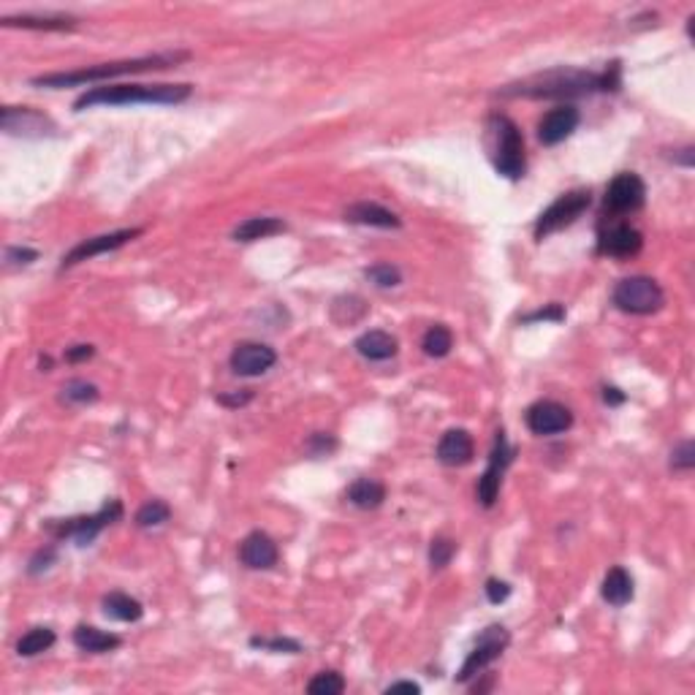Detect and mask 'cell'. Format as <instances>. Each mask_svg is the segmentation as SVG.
<instances>
[{
    "label": "cell",
    "instance_id": "obj_17",
    "mask_svg": "<svg viewBox=\"0 0 695 695\" xmlns=\"http://www.w3.org/2000/svg\"><path fill=\"white\" fill-rule=\"evenodd\" d=\"M476 456V443L468 429H448L437 443V459L445 468H465Z\"/></svg>",
    "mask_w": 695,
    "mask_h": 695
},
{
    "label": "cell",
    "instance_id": "obj_21",
    "mask_svg": "<svg viewBox=\"0 0 695 695\" xmlns=\"http://www.w3.org/2000/svg\"><path fill=\"white\" fill-rule=\"evenodd\" d=\"M600 595L608 606L614 608H622L633 600V576L625 571V568H611L606 576H603V584H600Z\"/></svg>",
    "mask_w": 695,
    "mask_h": 695
},
{
    "label": "cell",
    "instance_id": "obj_32",
    "mask_svg": "<svg viewBox=\"0 0 695 695\" xmlns=\"http://www.w3.org/2000/svg\"><path fill=\"white\" fill-rule=\"evenodd\" d=\"M364 278H367L370 283H375L378 288H394V286L402 283V272H399L394 264H386V261L367 267V270H364Z\"/></svg>",
    "mask_w": 695,
    "mask_h": 695
},
{
    "label": "cell",
    "instance_id": "obj_44",
    "mask_svg": "<svg viewBox=\"0 0 695 695\" xmlns=\"http://www.w3.org/2000/svg\"><path fill=\"white\" fill-rule=\"evenodd\" d=\"M603 399H606V405H622V402H625V394H622L619 389H614V386H606V389H603Z\"/></svg>",
    "mask_w": 695,
    "mask_h": 695
},
{
    "label": "cell",
    "instance_id": "obj_41",
    "mask_svg": "<svg viewBox=\"0 0 695 695\" xmlns=\"http://www.w3.org/2000/svg\"><path fill=\"white\" fill-rule=\"evenodd\" d=\"M93 353H96V348H93V345H74V348H69V351H66V361H71V364H77V361H87V359H93Z\"/></svg>",
    "mask_w": 695,
    "mask_h": 695
},
{
    "label": "cell",
    "instance_id": "obj_18",
    "mask_svg": "<svg viewBox=\"0 0 695 695\" xmlns=\"http://www.w3.org/2000/svg\"><path fill=\"white\" fill-rule=\"evenodd\" d=\"M278 560H280L278 544L261 530L245 535V541L240 544V562L251 571H270L278 565Z\"/></svg>",
    "mask_w": 695,
    "mask_h": 695
},
{
    "label": "cell",
    "instance_id": "obj_43",
    "mask_svg": "<svg viewBox=\"0 0 695 695\" xmlns=\"http://www.w3.org/2000/svg\"><path fill=\"white\" fill-rule=\"evenodd\" d=\"M386 692H413V695H418L421 687L416 681H394V684L386 687Z\"/></svg>",
    "mask_w": 695,
    "mask_h": 695
},
{
    "label": "cell",
    "instance_id": "obj_2",
    "mask_svg": "<svg viewBox=\"0 0 695 695\" xmlns=\"http://www.w3.org/2000/svg\"><path fill=\"white\" fill-rule=\"evenodd\" d=\"M187 60V52H163V55H147V58H133V60H117V63H101L93 69H82V71H60V74H47V77H36L33 85L36 87H50V90H60V87H74V85H93V82H106V79H117L125 74H142V71H160L169 66H177Z\"/></svg>",
    "mask_w": 695,
    "mask_h": 695
},
{
    "label": "cell",
    "instance_id": "obj_36",
    "mask_svg": "<svg viewBox=\"0 0 695 695\" xmlns=\"http://www.w3.org/2000/svg\"><path fill=\"white\" fill-rule=\"evenodd\" d=\"M565 318V310H562V305H549V307H544V310H535V313H530V315H525L522 318V324H533V321H562Z\"/></svg>",
    "mask_w": 695,
    "mask_h": 695
},
{
    "label": "cell",
    "instance_id": "obj_34",
    "mask_svg": "<svg viewBox=\"0 0 695 695\" xmlns=\"http://www.w3.org/2000/svg\"><path fill=\"white\" fill-rule=\"evenodd\" d=\"M695 468V443L692 440H681L673 451H671V471L676 473H690Z\"/></svg>",
    "mask_w": 695,
    "mask_h": 695
},
{
    "label": "cell",
    "instance_id": "obj_1",
    "mask_svg": "<svg viewBox=\"0 0 695 695\" xmlns=\"http://www.w3.org/2000/svg\"><path fill=\"white\" fill-rule=\"evenodd\" d=\"M619 85V66L614 63L611 71L592 74L579 69H554L538 77H530L519 85H508L500 90V96L514 98H581L598 90H617Z\"/></svg>",
    "mask_w": 695,
    "mask_h": 695
},
{
    "label": "cell",
    "instance_id": "obj_35",
    "mask_svg": "<svg viewBox=\"0 0 695 695\" xmlns=\"http://www.w3.org/2000/svg\"><path fill=\"white\" fill-rule=\"evenodd\" d=\"M251 646H256V649H267V652H275V654H297L302 646H299V641H294V638H251Z\"/></svg>",
    "mask_w": 695,
    "mask_h": 695
},
{
    "label": "cell",
    "instance_id": "obj_39",
    "mask_svg": "<svg viewBox=\"0 0 695 695\" xmlns=\"http://www.w3.org/2000/svg\"><path fill=\"white\" fill-rule=\"evenodd\" d=\"M334 448H337V440L329 437V434H324V432L313 434V440H310V451H313L315 456H326V453H332Z\"/></svg>",
    "mask_w": 695,
    "mask_h": 695
},
{
    "label": "cell",
    "instance_id": "obj_38",
    "mask_svg": "<svg viewBox=\"0 0 695 695\" xmlns=\"http://www.w3.org/2000/svg\"><path fill=\"white\" fill-rule=\"evenodd\" d=\"M487 598H489V603H506L508 600V595H511V587L506 584V581H500V579H489L487 581Z\"/></svg>",
    "mask_w": 695,
    "mask_h": 695
},
{
    "label": "cell",
    "instance_id": "obj_30",
    "mask_svg": "<svg viewBox=\"0 0 695 695\" xmlns=\"http://www.w3.org/2000/svg\"><path fill=\"white\" fill-rule=\"evenodd\" d=\"M345 690V679L337 671H321L307 681L310 695H340Z\"/></svg>",
    "mask_w": 695,
    "mask_h": 695
},
{
    "label": "cell",
    "instance_id": "obj_20",
    "mask_svg": "<svg viewBox=\"0 0 695 695\" xmlns=\"http://www.w3.org/2000/svg\"><path fill=\"white\" fill-rule=\"evenodd\" d=\"M356 353L367 361H386L391 356H397L399 345H397V337L383 332V329H372V332H364L356 343H353Z\"/></svg>",
    "mask_w": 695,
    "mask_h": 695
},
{
    "label": "cell",
    "instance_id": "obj_7",
    "mask_svg": "<svg viewBox=\"0 0 695 695\" xmlns=\"http://www.w3.org/2000/svg\"><path fill=\"white\" fill-rule=\"evenodd\" d=\"M508 641H511V636H508V630H506L503 625H489V627L479 636V641H476V646L471 649L468 660L462 663V668H459V673H456V681L468 684L471 679L481 676V671H484L487 665H492V663L506 652Z\"/></svg>",
    "mask_w": 695,
    "mask_h": 695
},
{
    "label": "cell",
    "instance_id": "obj_5",
    "mask_svg": "<svg viewBox=\"0 0 695 695\" xmlns=\"http://www.w3.org/2000/svg\"><path fill=\"white\" fill-rule=\"evenodd\" d=\"M611 302H614L617 310H622L627 315H652V313L663 310L665 294H663V288L654 278L633 275V278H625L614 286Z\"/></svg>",
    "mask_w": 695,
    "mask_h": 695
},
{
    "label": "cell",
    "instance_id": "obj_29",
    "mask_svg": "<svg viewBox=\"0 0 695 695\" xmlns=\"http://www.w3.org/2000/svg\"><path fill=\"white\" fill-rule=\"evenodd\" d=\"M169 517H171V508L163 500H150L136 511V525L144 527V530L147 527H160V525L169 522Z\"/></svg>",
    "mask_w": 695,
    "mask_h": 695
},
{
    "label": "cell",
    "instance_id": "obj_6",
    "mask_svg": "<svg viewBox=\"0 0 695 695\" xmlns=\"http://www.w3.org/2000/svg\"><path fill=\"white\" fill-rule=\"evenodd\" d=\"M592 204V193L579 187V190H568L562 193L557 201H552L535 220V240L544 242L546 237H552L554 231H562L568 225H573Z\"/></svg>",
    "mask_w": 695,
    "mask_h": 695
},
{
    "label": "cell",
    "instance_id": "obj_3",
    "mask_svg": "<svg viewBox=\"0 0 695 695\" xmlns=\"http://www.w3.org/2000/svg\"><path fill=\"white\" fill-rule=\"evenodd\" d=\"M193 93L190 85H104L90 87L74 101V112L93 106H128V104H182Z\"/></svg>",
    "mask_w": 695,
    "mask_h": 695
},
{
    "label": "cell",
    "instance_id": "obj_15",
    "mask_svg": "<svg viewBox=\"0 0 695 695\" xmlns=\"http://www.w3.org/2000/svg\"><path fill=\"white\" fill-rule=\"evenodd\" d=\"M228 361H231V370H234L237 375L259 378V375H264L267 370L275 367L278 353H275V348H270L264 343H240L234 351H231Z\"/></svg>",
    "mask_w": 695,
    "mask_h": 695
},
{
    "label": "cell",
    "instance_id": "obj_26",
    "mask_svg": "<svg viewBox=\"0 0 695 695\" xmlns=\"http://www.w3.org/2000/svg\"><path fill=\"white\" fill-rule=\"evenodd\" d=\"M101 606H104V614L117 622H139L144 617V606L125 592H109Z\"/></svg>",
    "mask_w": 695,
    "mask_h": 695
},
{
    "label": "cell",
    "instance_id": "obj_8",
    "mask_svg": "<svg viewBox=\"0 0 695 695\" xmlns=\"http://www.w3.org/2000/svg\"><path fill=\"white\" fill-rule=\"evenodd\" d=\"M123 517V503L120 500H109L101 511L90 514V517H77V519H69L63 525H50V530L58 535V538H71L77 546H87L98 538V533L109 525H114L117 519Z\"/></svg>",
    "mask_w": 695,
    "mask_h": 695
},
{
    "label": "cell",
    "instance_id": "obj_33",
    "mask_svg": "<svg viewBox=\"0 0 695 695\" xmlns=\"http://www.w3.org/2000/svg\"><path fill=\"white\" fill-rule=\"evenodd\" d=\"M63 402H69V405H87V402H96L98 399V389L93 386V383H87V380H69L66 386H63Z\"/></svg>",
    "mask_w": 695,
    "mask_h": 695
},
{
    "label": "cell",
    "instance_id": "obj_42",
    "mask_svg": "<svg viewBox=\"0 0 695 695\" xmlns=\"http://www.w3.org/2000/svg\"><path fill=\"white\" fill-rule=\"evenodd\" d=\"M673 163H681V166H692L695 163V150L687 144V147H681V150H676V155H673Z\"/></svg>",
    "mask_w": 695,
    "mask_h": 695
},
{
    "label": "cell",
    "instance_id": "obj_11",
    "mask_svg": "<svg viewBox=\"0 0 695 695\" xmlns=\"http://www.w3.org/2000/svg\"><path fill=\"white\" fill-rule=\"evenodd\" d=\"M142 234V228H120V231H109V234H101V237H90L85 242H79L77 248H71L63 261H60V272L63 270H71L77 264H85L96 256H104V253H114L120 251L123 245H128L131 240H136Z\"/></svg>",
    "mask_w": 695,
    "mask_h": 695
},
{
    "label": "cell",
    "instance_id": "obj_14",
    "mask_svg": "<svg viewBox=\"0 0 695 695\" xmlns=\"http://www.w3.org/2000/svg\"><path fill=\"white\" fill-rule=\"evenodd\" d=\"M644 248V234L630 223H611L598 234V253L611 259H633Z\"/></svg>",
    "mask_w": 695,
    "mask_h": 695
},
{
    "label": "cell",
    "instance_id": "obj_28",
    "mask_svg": "<svg viewBox=\"0 0 695 695\" xmlns=\"http://www.w3.org/2000/svg\"><path fill=\"white\" fill-rule=\"evenodd\" d=\"M421 348H424V353L432 356V359L448 356L451 348H453V334H451V329H448L445 324L429 326V329L424 332V337H421Z\"/></svg>",
    "mask_w": 695,
    "mask_h": 695
},
{
    "label": "cell",
    "instance_id": "obj_16",
    "mask_svg": "<svg viewBox=\"0 0 695 695\" xmlns=\"http://www.w3.org/2000/svg\"><path fill=\"white\" fill-rule=\"evenodd\" d=\"M581 123V114L573 104H560L552 112H546L538 123V142L544 147H554L565 142Z\"/></svg>",
    "mask_w": 695,
    "mask_h": 695
},
{
    "label": "cell",
    "instance_id": "obj_40",
    "mask_svg": "<svg viewBox=\"0 0 695 695\" xmlns=\"http://www.w3.org/2000/svg\"><path fill=\"white\" fill-rule=\"evenodd\" d=\"M251 399H253V391H251V389H242V394H231V397H228V394H220V397H217V402H220V405H228V407H242V405H248Z\"/></svg>",
    "mask_w": 695,
    "mask_h": 695
},
{
    "label": "cell",
    "instance_id": "obj_22",
    "mask_svg": "<svg viewBox=\"0 0 695 695\" xmlns=\"http://www.w3.org/2000/svg\"><path fill=\"white\" fill-rule=\"evenodd\" d=\"M283 231H286V223L280 217H248L234 228L231 237L237 242H256V240H270L275 234H283Z\"/></svg>",
    "mask_w": 695,
    "mask_h": 695
},
{
    "label": "cell",
    "instance_id": "obj_37",
    "mask_svg": "<svg viewBox=\"0 0 695 695\" xmlns=\"http://www.w3.org/2000/svg\"><path fill=\"white\" fill-rule=\"evenodd\" d=\"M39 259V253L33 248H6V261L17 264V267H28Z\"/></svg>",
    "mask_w": 695,
    "mask_h": 695
},
{
    "label": "cell",
    "instance_id": "obj_4",
    "mask_svg": "<svg viewBox=\"0 0 695 695\" xmlns=\"http://www.w3.org/2000/svg\"><path fill=\"white\" fill-rule=\"evenodd\" d=\"M487 144H489V158L500 177H506V179L525 177V171H527L525 136L511 117L492 114L487 120Z\"/></svg>",
    "mask_w": 695,
    "mask_h": 695
},
{
    "label": "cell",
    "instance_id": "obj_24",
    "mask_svg": "<svg viewBox=\"0 0 695 695\" xmlns=\"http://www.w3.org/2000/svg\"><path fill=\"white\" fill-rule=\"evenodd\" d=\"M6 28H25V31H71L77 25L74 17L66 14H20V17H4Z\"/></svg>",
    "mask_w": 695,
    "mask_h": 695
},
{
    "label": "cell",
    "instance_id": "obj_31",
    "mask_svg": "<svg viewBox=\"0 0 695 695\" xmlns=\"http://www.w3.org/2000/svg\"><path fill=\"white\" fill-rule=\"evenodd\" d=\"M456 549H459V546H456L453 538L437 535V538L429 544V565H432V571H443L445 565H451Z\"/></svg>",
    "mask_w": 695,
    "mask_h": 695
},
{
    "label": "cell",
    "instance_id": "obj_23",
    "mask_svg": "<svg viewBox=\"0 0 695 695\" xmlns=\"http://www.w3.org/2000/svg\"><path fill=\"white\" fill-rule=\"evenodd\" d=\"M74 644H77L82 652L104 654V652H114L123 641H120V636H114V633L98 630V627H93V625H79V627L74 630Z\"/></svg>",
    "mask_w": 695,
    "mask_h": 695
},
{
    "label": "cell",
    "instance_id": "obj_25",
    "mask_svg": "<svg viewBox=\"0 0 695 695\" xmlns=\"http://www.w3.org/2000/svg\"><path fill=\"white\" fill-rule=\"evenodd\" d=\"M386 500V487L375 479H356L348 487V503L361 511H375Z\"/></svg>",
    "mask_w": 695,
    "mask_h": 695
},
{
    "label": "cell",
    "instance_id": "obj_12",
    "mask_svg": "<svg viewBox=\"0 0 695 695\" xmlns=\"http://www.w3.org/2000/svg\"><path fill=\"white\" fill-rule=\"evenodd\" d=\"M0 128L9 136H23V139H44V136H55L58 131V125L47 114L31 106H4V112H0Z\"/></svg>",
    "mask_w": 695,
    "mask_h": 695
},
{
    "label": "cell",
    "instance_id": "obj_13",
    "mask_svg": "<svg viewBox=\"0 0 695 695\" xmlns=\"http://www.w3.org/2000/svg\"><path fill=\"white\" fill-rule=\"evenodd\" d=\"M525 424L533 434L549 437V434H560L568 432L573 426V413L571 407H565L562 402L554 399H538L527 407L525 413Z\"/></svg>",
    "mask_w": 695,
    "mask_h": 695
},
{
    "label": "cell",
    "instance_id": "obj_9",
    "mask_svg": "<svg viewBox=\"0 0 695 695\" xmlns=\"http://www.w3.org/2000/svg\"><path fill=\"white\" fill-rule=\"evenodd\" d=\"M646 204V185L638 174L633 171H622L617 174L608 187H606V196H603V212L608 215H630V212H638L641 206Z\"/></svg>",
    "mask_w": 695,
    "mask_h": 695
},
{
    "label": "cell",
    "instance_id": "obj_27",
    "mask_svg": "<svg viewBox=\"0 0 695 695\" xmlns=\"http://www.w3.org/2000/svg\"><path fill=\"white\" fill-rule=\"evenodd\" d=\"M55 641H58V636H55L52 627H33V630H28V633L17 641V654H20V657H36V654L52 649Z\"/></svg>",
    "mask_w": 695,
    "mask_h": 695
},
{
    "label": "cell",
    "instance_id": "obj_19",
    "mask_svg": "<svg viewBox=\"0 0 695 695\" xmlns=\"http://www.w3.org/2000/svg\"><path fill=\"white\" fill-rule=\"evenodd\" d=\"M345 220L348 223H356V225H372V228H399L402 220L380 206V204H372V201H356L345 209Z\"/></svg>",
    "mask_w": 695,
    "mask_h": 695
},
{
    "label": "cell",
    "instance_id": "obj_10",
    "mask_svg": "<svg viewBox=\"0 0 695 695\" xmlns=\"http://www.w3.org/2000/svg\"><path fill=\"white\" fill-rule=\"evenodd\" d=\"M511 462H514V448L508 445V437H506V432L500 429V432L495 434V448H492V453H489V465H487L484 476L479 479V489H476L479 503H481L484 508H492V506L498 503V498H500V484H503V476H506V471H508Z\"/></svg>",
    "mask_w": 695,
    "mask_h": 695
}]
</instances>
